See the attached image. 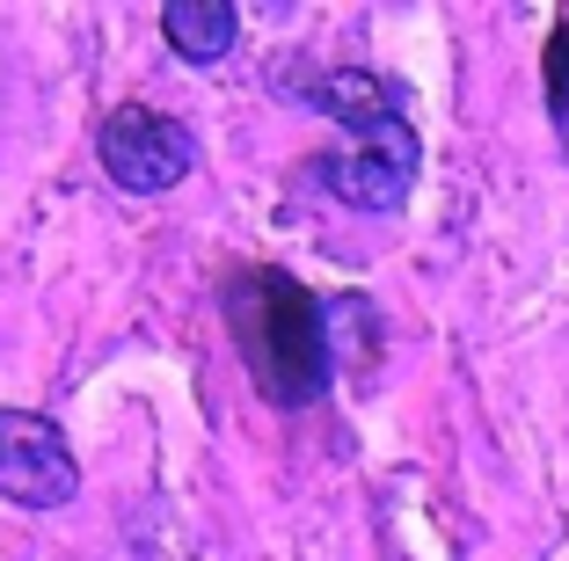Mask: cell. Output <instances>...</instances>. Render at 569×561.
I'll list each match as a JSON object with an SVG mask.
<instances>
[{
	"instance_id": "obj_2",
	"label": "cell",
	"mask_w": 569,
	"mask_h": 561,
	"mask_svg": "<svg viewBox=\"0 0 569 561\" xmlns=\"http://www.w3.org/2000/svg\"><path fill=\"white\" fill-rule=\"evenodd\" d=\"M321 182H329V198H343L351 212H395V204L417 190V168H423V139L402 110L351 132V147L315 161Z\"/></svg>"
},
{
	"instance_id": "obj_1",
	"label": "cell",
	"mask_w": 569,
	"mask_h": 561,
	"mask_svg": "<svg viewBox=\"0 0 569 561\" xmlns=\"http://www.w3.org/2000/svg\"><path fill=\"white\" fill-rule=\"evenodd\" d=\"M227 321H234V343L249 358L256 387L278 409H307L329 387V358H336L329 307L307 284H292L284 270H241L227 284Z\"/></svg>"
},
{
	"instance_id": "obj_5",
	"label": "cell",
	"mask_w": 569,
	"mask_h": 561,
	"mask_svg": "<svg viewBox=\"0 0 569 561\" xmlns=\"http://www.w3.org/2000/svg\"><path fill=\"white\" fill-rule=\"evenodd\" d=\"M300 96L315 102L321 117H336L343 132H366V124H380V117L402 110V96H395L380 73H366V67H321V73L300 81Z\"/></svg>"
},
{
	"instance_id": "obj_6",
	"label": "cell",
	"mask_w": 569,
	"mask_h": 561,
	"mask_svg": "<svg viewBox=\"0 0 569 561\" xmlns=\"http://www.w3.org/2000/svg\"><path fill=\"white\" fill-rule=\"evenodd\" d=\"M234 30H241V16L227 8V0H168V16H161V37L176 44V59H190V67L227 59V51H234Z\"/></svg>"
},
{
	"instance_id": "obj_7",
	"label": "cell",
	"mask_w": 569,
	"mask_h": 561,
	"mask_svg": "<svg viewBox=\"0 0 569 561\" xmlns=\"http://www.w3.org/2000/svg\"><path fill=\"white\" fill-rule=\"evenodd\" d=\"M540 73H548V117H555V139H562V153H569V16L555 22Z\"/></svg>"
},
{
	"instance_id": "obj_3",
	"label": "cell",
	"mask_w": 569,
	"mask_h": 561,
	"mask_svg": "<svg viewBox=\"0 0 569 561\" xmlns=\"http://www.w3.org/2000/svg\"><path fill=\"white\" fill-rule=\"evenodd\" d=\"M96 153H102V176L118 182V190H139V198L176 190V182L198 168L190 124H176L168 110H139V102H124L118 117H102Z\"/></svg>"
},
{
	"instance_id": "obj_4",
	"label": "cell",
	"mask_w": 569,
	"mask_h": 561,
	"mask_svg": "<svg viewBox=\"0 0 569 561\" xmlns=\"http://www.w3.org/2000/svg\"><path fill=\"white\" fill-rule=\"evenodd\" d=\"M73 489H81V467L59 423L30 409H0V495L22 511H59L73 503Z\"/></svg>"
}]
</instances>
